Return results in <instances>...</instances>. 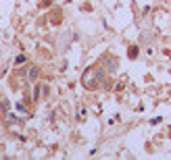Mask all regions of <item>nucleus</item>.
<instances>
[{
    "label": "nucleus",
    "instance_id": "f257e3e1",
    "mask_svg": "<svg viewBox=\"0 0 171 160\" xmlns=\"http://www.w3.org/2000/svg\"><path fill=\"white\" fill-rule=\"evenodd\" d=\"M29 79H31V81H36V79H38V69H36V67H31V69H29Z\"/></svg>",
    "mask_w": 171,
    "mask_h": 160
},
{
    "label": "nucleus",
    "instance_id": "f03ea898",
    "mask_svg": "<svg viewBox=\"0 0 171 160\" xmlns=\"http://www.w3.org/2000/svg\"><path fill=\"white\" fill-rule=\"evenodd\" d=\"M130 56H131V58H136V56H138V48H130Z\"/></svg>",
    "mask_w": 171,
    "mask_h": 160
}]
</instances>
